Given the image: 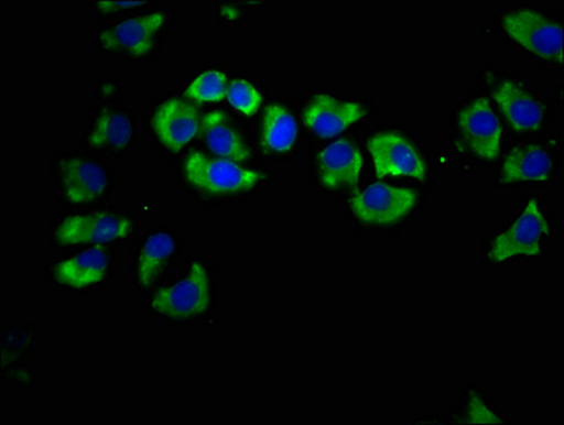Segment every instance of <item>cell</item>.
Returning <instances> with one entry per match:
<instances>
[{
    "mask_svg": "<svg viewBox=\"0 0 564 425\" xmlns=\"http://www.w3.org/2000/svg\"><path fill=\"white\" fill-rule=\"evenodd\" d=\"M170 26L171 17L163 11L122 19L97 33L98 48L107 56L148 61L160 51Z\"/></svg>",
    "mask_w": 564,
    "mask_h": 425,
    "instance_id": "6da1fadb",
    "label": "cell"
},
{
    "mask_svg": "<svg viewBox=\"0 0 564 425\" xmlns=\"http://www.w3.org/2000/svg\"><path fill=\"white\" fill-rule=\"evenodd\" d=\"M52 175L62 200L73 206L104 199L116 182L106 162L83 152H64L54 157Z\"/></svg>",
    "mask_w": 564,
    "mask_h": 425,
    "instance_id": "7a4b0ae2",
    "label": "cell"
},
{
    "mask_svg": "<svg viewBox=\"0 0 564 425\" xmlns=\"http://www.w3.org/2000/svg\"><path fill=\"white\" fill-rule=\"evenodd\" d=\"M137 229L130 211L96 210L78 212L57 220L52 229V241L57 247L113 243L126 240Z\"/></svg>",
    "mask_w": 564,
    "mask_h": 425,
    "instance_id": "3957f363",
    "label": "cell"
},
{
    "mask_svg": "<svg viewBox=\"0 0 564 425\" xmlns=\"http://www.w3.org/2000/svg\"><path fill=\"white\" fill-rule=\"evenodd\" d=\"M213 303V276L203 261H195L187 274L176 284L158 291L151 309L162 318L191 320L200 318Z\"/></svg>",
    "mask_w": 564,
    "mask_h": 425,
    "instance_id": "277c9868",
    "label": "cell"
},
{
    "mask_svg": "<svg viewBox=\"0 0 564 425\" xmlns=\"http://www.w3.org/2000/svg\"><path fill=\"white\" fill-rule=\"evenodd\" d=\"M502 31L524 52L544 62L563 63V28L534 9H519L505 14Z\"/></svg>",
    "mask_w": 564,
    "mask_h": 425,
    "instance_id": "5b68a950",
    "label": "cell"
},
{
    "mask_svg": "<svg viewBox=\"0 0 564 425\" xmlns=\"http://www.w3.org/2000/svg\"><path fill=\"white\" fill-rule=\"evenodd\" d=\"M183 175L195 189L209 195H236L251 190L264 179L262 173L245 170L235 161L192 152L183 163Z\"/></svg>",
    "mask_w": 564,
    "mask_h": 425,
    "instance_id": "8992f818",
    "label": "cell"
},
{
    "mask_svg": "<svg viewBox=\"0 0 564 425\" xmlns=\"http://www.w3.org/2000/svg\"><path fill=\"white\" fill-rule=\"evenodd\" d=\"M116 271V255L106 247H93L76 255L53 261L48 266V280L57 288L84 293L102 288L111 283Z\"/></svg>",
    "mask_w": 564,
    "mask_h": 425,
    "instance_id": "52a82bcc",
    "label": "cell"
},
{
    "mask_svg": "<svg viewBox=\"0 0 564 425\" xmlns=\"http://www.w3.org/2000/svg\"><path fill=\"white\" fill-rule=\"evenodd\" d=\"M546 236H549L546 217L538 201L531 200L509 229L494 240L488 254L489 259L495 263H503L517 255H539Z\"/></svg>",
    "mask_w": 564,
    "mask_h": 425,
    "instance_id": "ba28073f",
    "label": "cell"
},
{
    "mask_svg": "<svg viewBox=\"0 0 564 425\" xmlns=\"http://www.w3.org/2000/svg\"><path fill=\"white\" fill-rule=\"evenodd\" d=\"M417 203V195L412 189L376 183L358 196L350 206L355 216L366 225L390 226L399 224Z\"/></svg>",
    "mask_w": 564,
    "mask_h": 425,
    "instance_id": "9c48e42d",
    "label": "cell"
},
{
    "mask_svg": "<svg viewBox=\"0 0 564 425\" xmlns=\"http://www.w3.org/2000/svg\"><path fill=\"white\" fill-rule=\"evenodd\" d=\"M182 253L180 237L172 230L156 229L141 241L132 260L133 284L151 290L166 275Z\"/></svg>",
    "mask_w": 564,
    "mask_h": 425,
    "instance_id": "30bf717a",
    "label": "cell"
},
{
    "mask_svg": "<svg viewBox=\"0 0 564 425\" xmlns=\"http://www.w3.org/2000/svg\"><path fill=\"white\" fill-rule=\"evenodd\" d=\"M135 142V120L130 108L120 102L104 103L86 130V143L93 151L123 153Z\"/></svg>",
    "mask_w": 564,
    "mask_h": 425,
    "instance_id": "8fae6325",
    "label": "cell"
},
{
    "mask_svg": "<svg viewBox=\"0 0 564 425\" xmlns=\"http://www.w3.org/2000/svg\"><path fill=\"white\" fill-rule=\"evenodd\" d=\"M458 130L468 150L481 160L492 161L501 150L502 127L485 98H477L458 113Z\"/></svg>",
    "mask_w": 564,
    "mask_h": 425,
    "instance_id": "7c38bea8",
    "label": "cell"
},
{
    "mask_svg": "<svg viewBox=\"0 0 564 425\" xmlns=\"http://www.w3.org/2000/svg\"><path fill=\"white\" fill-rule=\"evenodd\" d=\"M368 150L373 157L378 177L410 176L424 181L425 165L422 155L399 133H379L370 138Z\"/></svg>",
    "mask_w": 564,
    "mask_h": 425,
    "instance_id": "4fadbf2b",
    "label": "cell"
},
{
    "mask_svg": "<svg viewBox=\"0 0 564 425\" xmlns=\"http://www.w3.org/2000/svg\"><path fill=\"white\" fill-rule=\"evenodd\" d=\"M152 127L162 145L177 152L199 132V113L191 102L170 98L153 112Z\"/></svg>",
    "mask_w": 564,
    "mask_h": 425,
    "instance_id": "5bb4252c",
    "label": "cell"
},
{
    "mask_svg": "<svg viewBox=\"0 0 564 425\" xmlns=\"http://www.w3.org/2000/svg\"><path fill=\"white\" fill-rule=\"evenodd\" d=\"M492 96L505 120L517 132H532L542 127L544 108L531 91L512 78L494 83Z\"/></svg>",
    "mask_w": 564,
    "mask_h": 425,
    "instance_id": "9a60e30c",
    "label": "cell"
},
{
    "mask_svg": "<svg viewBox=\"0 0 564 425\" xmlns=\"http://www.w3.org/2000/svg\"><path fill=\"white\" fill-rule=\"evenodd\" d=\"M365 113L366 108L362 103L339 101L328 96H316L305 108L304 121L316 135L330 138L362 120Z\"/></svg>",
    "mask_w": 564,
    "mask_h": 425,
    "instance_id": "2e32d148",
    "label": "cell"
},
{
    "mask_svg": "<svg viewBox=\"0 0 564 425\" xmlns=\"http://www.w3.org/2000/svg\"><path fill=\"white\" fill-rule=\"evenodd\" d=\"M362 165V153L355 143L348 140L335 141L319 153V179L329 189L356 187Z\"/></svg>",
    "mask_w": 564,
    "mask_h": 425,
    "instance_id": "e0dca14e",
    "label": "cell"
},
{
    "mask_svg": "<svg viewBox=\"0 0 564 425\" xmlns=\"http://www.w3.org/2000/svg\"><path fill=\"white\" fill-rule=\"evenodd\" d=\"M553 157L542 145H523L508 153L501 167L505 183L544 182L551 179Z\"/></svg>",
    "mask_w": 564,
    "mask_h": 425,
    "instance_id": "ac0fdd59",
    "label": "cell"
},
{
    "mask_svg": "<svg viewBox=\"0 0 564 425\" xmlns=\"http://www.w3.org/2000/svg\"><path fill=\"white\" fill-rule=\"evenodd\" d=\"M203 133L207 148L217 156L235 162L247 161L250 152L239 132L230 126L225 113L213 111L203 118Z\"/></svg>",
    "mask_w": 564,
    "mask_h": 425,
    "instance_id": "d6986e66",
    "label": "cell"
},
{
    "mask_svg": "<svg viewBox=\"0 0 564 425\" xmlns=\"http://www.w3.org/2000/svg\"><path fill=\"white\" fill-rule=\"evenodd\" d=\"M299 138V123L284 107L270 106L262 118V143L272 152H289Z\"/></svg>",
    "mask_w": 564,
    "mask_h": 425,
    "instance_id": "ffe728a7",
    "label": "cell"
},
{
    "mask_svg": "<svg viewBox=\"0 0 564 425\" xmlns=\"http://www.w3.org/2000/svg\"><path fill=\"white\" fill-rule=\"evenodd\" d=\"M187 96L200 102H219L227 94V78L225 74L210 70L200 74L187 87Z\"/></svg>",
    "mask_w": 564,
    "mask_h": 425,
    "instance_id": "44dd1931",
    "label": "cell"
},
{
    "mask_svg": "<svg viewBox=\"0 0 564 425\" xmlns=\"http://www.w3.org/2000/svg\"><path fill=\"white\" fill-rule=\"evenodd\" d=\"M227 98L236 110L245 116H254L261 106V96L257 88L246 80H235L227 87Z\"/></svg>",
    "mask_w": 564,
    "mask_h": 425,
    "instance_id": "7402d4cb",
    "label": "cell"
},
{
    "mask_svg": "<svg viewBox=\"0 0 564 425\" xmlns=\"http://www.w3.org/2000/svg\"><path fill=\"white\" fill-rule=\"evenodd\" d=\"M148 4L150 2H117V0H112V2H97L94 7L100 14H120L148 7Z\"/></svg>",
    "mask_w": 564,
    "mask_h": 425,
    "instance_id": "603a6c76",
    "label": "cell"
},
{
    "mask_svg": "<svg viewBox=\"0 0 564 425\" xmlns=\"http://www.w3.org/2000/svg\"><path fill=\"white\" fill-rule=\"evenodd\" d=\"M469 417L471 423H499V419L477 397L469 404Z\"/></svg>",
    "mask_w": 564,
    "mask_h": 425,
    "instance_id": "cb8c5ba5",
    "label": "cell"
}]
</instances>
